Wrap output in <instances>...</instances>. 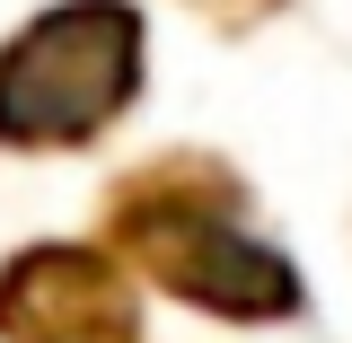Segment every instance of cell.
I'll use <instances>...</instances> for the list:
<instances>
[{
    "mask_svg": "<svg viewBox=\"0 0 352 343\" xmlns=\"http://www.w3.org/2000/svg\"><path fill=\"white\" fill-rule=\"evenodd\" d=\"M88 238L141 291H159L168 308L203 317V326L282 335V326L317 317L300 247L264 229V194L229 150L168 141V150L115 168L106 194H97V229Z\"/></svg>",
    "mask_w": 352,
    "mask_h": 343,
    "instance_id": "6da1fadb",
    "label": "cell"
},
{
    "mask_svg": "<svg viewBox=\"0 0 352 343\" xmlns=\"http://www.w3.org/2000/svg\"><path fill=\"white\" fill-rule=\"evenodd\" d=\"M150 97L141 0H44L0 36V159H80Z\"/></svg>",
    "mask_w": 352,
    "mask_h": 343,
    "instance_id": "7a4b0ae2",
    "label": "cell"
},
{
    "mask_svg": "<svg viewBox=\"0 0 352 343\" xmlns=\"http://www.w3.org/2000/svg\"><path fill=\"white\" fill-rule=\"evenodd\" d=\"M0 343H150L141 282L97 238H27L0 256Z\"/></svg>",
    "mask_w": 352,
    "mask_h": 343,
    "instance_id": "3957f363",
    "label": "cell"
},
{
    "mask_svg": "<svg viewBox=\"0 0 352 343\" xmlns=\"http://www.w3.org/2000/svg\"><path fill=\"white\" fill-rule=\"evenodd\" d=\"M176 9H185V18H203L212 36H264L291 0H176Z\"/></svg>",
    "mask_w": 352,
    "mask_h": 343,
    "instance_id": "277c9868",
    "label": "cell"
}]
</instances>
